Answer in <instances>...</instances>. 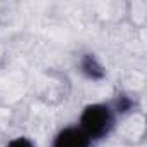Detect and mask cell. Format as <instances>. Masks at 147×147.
Instances as JSON below:
<instances>
[{"mask_svg":"<svg viewBox=\"0 0 147 147\" xmlns=\"http://www.w3.org/2000/svg\"><path fill=\"white\" fill-rule=\"evenodd\" d=\"M113 126V114L107 106L94 104L88 106L82 114V130L88 138L104 137Z\"/></svg>","mask_w":147,"mask_h":147,"instance_id":"6da1fadb","label":"cell"},{"mask_svg":"<svg viewBox=\"0 0 147 147\" xmlns=\"http://www.w3.org/2000/svg\"><path fill=\"white\" fill-rule=\"evenodd\" d=\"M88 145L90 138L85 135L82 128H66L54 140V147H88Z\"/></svg>","mask_w":147,"mask_h":147,"instance_id":"7a4b0ae2","label":"cell"},{"mask_svg":"<svg viewBox=\"0 0 147 147\" xmlns=\"http://www.w3.org/2000/svg\"><path fill=\"white\" fill-rule=\"evenodd\" d=\"M82 69H83L85 75H87L88 78H92V80H99V78L104 76V69H102V66L95 61L94 55H85V57L82 59Z\"/></svg>","mask_w":147,"mask_h":147,"instance_id":"3957f363","label":"cell"},{"mask_svg":"<svg viewBox=\"0 0 147 147\" xmlns=\"http://www.w3.org/2000/svg\"><path fill=\"white\" fill-rule=\"evenodd\" d=\"M7 147H35L28 138H16V140H12Z\"/></svg>","mask_w":147,"mask_h":147,"instance_id":"277c9868","label":"cell"},{"mask_svg":"<svg viewBox=\"0 0 147 147\" xmlns=\"http://www.w3.org/2000/svg\"><path fill=\"white\" fill-rule=\"evenodd\" d=\"M130 107H131V100L126 99V97H119V100H118V109H119L121 113H125V111H128Z\"/></svg>","mask_w":147,"mask_h":147,"instance_id":"5b68a950","label":"cell"}]
</instances>
